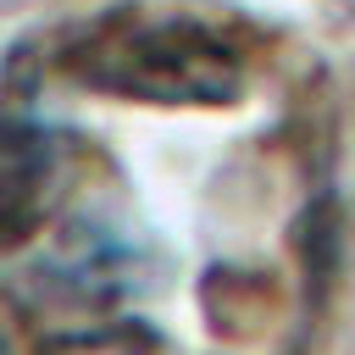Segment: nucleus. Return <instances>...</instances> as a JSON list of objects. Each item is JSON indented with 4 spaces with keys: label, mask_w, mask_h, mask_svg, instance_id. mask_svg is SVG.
Here are the masks:
<instances>
[{
    "label": "nucleus",
    "mask_w": 355,
    "mask_h": 355,
    "mask_svg": "<svg viewBox=\"0 0 355 355\" xmlns=\"http://www.w3.org/2000/svg\"><path fill=\"white\" fill-rule=\"evenodd\" d=\"M67 72L139 105H233L244 94L239 44L194 11L116 6L67 44Z\"/></svg>",
    "instance_id": "1"
},
{
    "label": "nucleus",
    "mask_w": 355,
    "mask_h": 355,
    "mask_svg": "<svg viewBox=\"0 0 355 355\" xmlns=\"http://www.w3.org/2000/svg\"><path fill=\"white\" fill-rule=\"evenodd\" d=\"M72 183V139L33 111V89L0 72V250L33 239Z\"/></svg>",
    "instance_id": "2"
},
{
    "label": "nucleus",
    "mask_w": 355,
    "mask_h": 355,
    "mask_svg": "<svg viewBox=\"0 0 355 355\" xmlns=\"http://www.w3.org/2000/svg\"><path fill=\"white\" fill-rule=\"evenodd\" d=\"M33 283L50 294V300H67V305H89V311H111L116 300L128 294H144L155 283V261L150 250L122 233L116 222L105 216H72L50 244L44 255L33 261Z\"/></svg>",
    "instance_id": "3"
},
{
    "label": "nucleus",
    "mask_w": 355,
    "mask_h": 355,
    "mask_svg": "<svg viewBox=\"0 0 355 355\" xmlns=\"http://www.w3.org/2000/svg\"><path fill=\"white\" fill-rule=\"evenodd\" d=\"M39 355H178V344L144 316H105L94 327L50 333Z\"/></svg>",
    "instance_id": "4"
},
{
    "label": "nucleus",
    "mask_w": 355,
    "mask_h": 355,
    "mask_svg": "<svg viewBox=\"0 0 355 355\" xmlns=\"http://www.w3.org/2000/svg\"><path fill=\"white\" fill-rule=\"evenodd\" d=\"M0 355H6V338H0Z\"/></svg>",
    "instance_id": "5"
}]
</instances>
